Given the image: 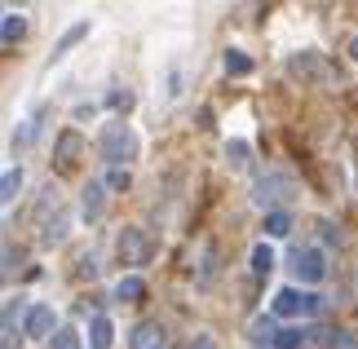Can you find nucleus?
I'll use <instances>...</instances> for the list:
<instances>
[{"label":"nucleus","mask_w":358,"mask_h":349,"mask_svg":"<svg viewBox=\"0 0 358 349\" xmlns=\"http://www.w3.org/2000/svg\"><path fill=\"white\" fill-rule=\"evenodd\" d=\"M66 226H71V217H66V213H58V221H49L40 239H45V243H62V239H66Z\"/></svg>","instance_id":"obj_19"},{"label":"nucleus","mask_w":358,"mask_h":349,"mask_svg":"<svg viewBox=\"0 0 358 349\" xmlns=\"http://www.w3.org/2000/svg\"><path fill=\"white\" fill-rule=\"evenodd\" d=\"M350 58H354V62H358V40H354V45H350Z\"/></svg>","instance_id":"obj_28"},{"label":"nucleus","mask_w":358,"mask_h":349,"mask_svg":"<svg viewBox=\"0 0 358 349\" xmlns=\"http://www.w3.org/2000/svg\"><path fill=\"white\" fill-rule=\"evenodd\" d=\"M111 106H120V111H129L133 106V93L124 89V93H111Z\"/></svg>","instance_id":"obj_26"},{"label":"nucleus","mask_w":358,"mask_h":349,"mask_svg":"<svg viewBox=\"0 0 358 349\" xmlns=\"http://www.w3.org/2000/svg\"><path fill=\"white\" fill-rule=\"evenodd\" d=\"M252 71V58H248L243 49H230L226 53V76H248Z\"/></svg>","instance_id":"obj_17"},{"label":"nucleus","mask_w":358,"mask_h":349,"mask_svg":"<svg viewBox=\"0 0 358 349\" xmlns=\"http://www.w3.org/2000/svg\"><path fill=\"white\" fill-rule=\"evenodd\" d=\"M49 349H85V345H80V336H76L71 327H58V332H53V341H49Z\"/></svg>","instance_id":"obj_21"},{"label":"nucleus","mask_w":358,"mask_h":349,"mask_svg":"<svg viewBox=\"0 0 358 349\" xmlns=\"http://www.w3.org/2000/svg\"><path fill=\"white\" fill-rule=\"evenodd\" d=\"M53 332H58V318H53V305H31L27 310V323H22V336L31 341H53Z\"/></svg>","instance_id":"obj_5"},{"label":"nucleus","mask_w":358,"mask_h":349,"mask_svg":"<svg viewBox=\"0 0 358 349\" xmlns=\"http://www.w3.org/2000/svg\"><path fill=\"white\" fill-rule=\"evenodd\" d=\"M287 230H292V217H287V213H270L266 217V234H270V239H283Z\"/></svg>","instance_id":"obj_20"},{"label":"nucleus","mask_w":358,"mask_h":349,"mask_svg":"<svg viewBox=\"0 0 358 349\" xmlns=\"http://www.w3.org/2000/svg\"><path fill=\"white\" fill-rule=\"evenodd\" d=\"M18 341H22V336H18V327H13V323H5V341H0V345H5V349H13Z\"/></svg>","instance_id":"obj_27"},{"label":"nucleus","mask_w":358,"mask_h":349,"mask_svg":"<svg viewBox=\"0 0 358 349\" xmlns=\"http://www.w3.org/2000/svg\"><path fill=\"white\" fill-rule=\"evenodd\" d=\"M257 208H274V204H283V199H292V177L287 173H266L257 181Z\"/></svg>","instance_id":"obj_2"},{"label":"nucleus","mask_w":358,"mask_h":349,"mask_svg":"<svg viewBox=\"0 0 358 349\" xmlns=\"http://www.w3.org/2000/svg\"><path fill=\"white\" fill-rule=\"evenodd\" d=\"M111 341H115L111 318H106V314H93L89 318V349H111Z\"/></svg>","instance_id":"obj_6"},{"label":"nucleus","mask_w":358,"mask_h":349,"mask_svg":"<svg viewBox=\"0 0 358 349\" xmlns=\"http://www.w3.org/2000/svg\"><path fill=\"white\" fill-rule=\"evenodd\" d=\"M102 155H106V164H115V169H120L124 159L137 155V133L124 120H115V124H106V129H102Z\"/></svg>","instance_id":"obj_1"},{"label":"nucleus","mask_w":358,"mask_h":349,"mask_svg":"<svg viewBox=\"0 0 358 349\" xmlns=\"http://www.w3.org/2000/svg\"><path fill=\"white\" fill-rule=\"evenodd\" d=\"M274 314L279 318H292V314H306V297H301L296 287H283L279 297H274Z\"/></svg>","instance_id":"obj_8"},{"label":"nucleus","mask_w":358,"mask_h":349,"mask_svg":"<svg viewBox=\"0 0 358 349\" xmlns=\"http://www.w3.org/2000/svg\"><path fill=\"white\" fill-rule=\"evenodd\" d=\"M102 186H98V181H89V186H85V199H80V208H85V217H102Z\"/></svg>","instance_id":"obj_14"},{"label":"nucleus","mask_w":358,"mask_h":349,"mask_svg":"<svg viewBox=\"0 0 358 349\" xmlns=\"http://www.w3.org/2000/svg\"><path fill=\"white\" fill-rule=\"evenodd\" d=\"M327 349H358V341H354V336H345V332H341V336H332V341H327Z\"/></svg>","instance_id":"obj_24"},{"label":"nucleus","mask_w":358,"mask_h":349,"mask_svg":"<svg viewBox=\"0 0 358 349\" xmlns=\"http://www.w3.org/2000/svg\"><path fill=\"white\" fill-rule=\"evenodd\" d=\"M22 31H27V18H22V13H5V22H0V40L13 45V40H22Z\"/></svg>","instance_id":"obj_13"},{"label":"nucleus","mask_w":358,"mask_h":349,"mask_svg":"<svg viewBox=\"0 0 358 349\" xmlns=\"http://www.w3.org/2000/svg\"><path fill=\"white\" fill-rule=\"evenodd\" d=\"M226 164H230V173H248V164H252V150H248V142H226Z\"/></svg>","instance_id":"obj_10"},{"label":"nucleus","mask_w":358,"mask_h":349,"mask_svg":"<svg viewBox=\"0 0 358 349\" xmlns=\"http://www.w3.org/2000/svg\"><path fill=\"white\" fill-rule=\"evenodd\" d=\"M142 297H146V283L137 274H129V278L115 283V301H142Z\"/></svg>","instance_id":"obj_11"},{"label":"nucleus","mask_w":358,"mask_h":349,"mask_svg":"<svg viewBox=\"0 0 358 349\" xmlns=\"http://www.w3.org/2000/svg\"><path fill=\"white\" fill-rule=\"evenodd\" d=\"M85 36H89V22H76L71 31H62V40H58V49H53V58H62V53L71 49V45H80V40H85Z\"/></svg>","instance_id":"obj_16"},{"label":"nucleus","mask_w":358,"mask_h":349,"mask_svg":"<svg viewBox=\"0 0 358 349\" xmlns=\"http://www.w3.org/2000/svg\"><path fill=\"white\" fill-rule=\"evenodd\" d=\"M292 274L301 278V283H323V274H327V261L319 248H296L292 252Z\"/></svg>","instance_id":"obj_3"},{"label":"nucleus","mask_w":358,"mask_h":349,"mask_svg":"<svg viewBox=\"0 0 358 349\" xmlns=\"http://www.w3.org/2000/svg\"><path fill=\"white\" fill-rule=\"evenodd\" d=\"M80 274H85V278H93V274H98V257H80Z\"/></svg>","instance_id":"obj_25"},{"label":"nucleus","mask_w":358,"mask_h":349,"mask_svg":"<svg viewBox=\"0 0 358 349\" xmlns=\"http://www.w3.org/2000/svg\"><path fill=\"white\" fill-rule=\"evenodd\" d=\"M270 270H274V248H270V243H257V248H252V274L266 278Z\"/></svg>","instance_id":"obj_15"},{"label":"nucleus","mask_w":358,"mask_h":349,"mask_svg":"<svg viewBox=\"0 0 358 349\" xmlns=\"http://www.w3.org/2000/svg\"><path fill=\"white\" fill-rule=\"evenodd\" d=\"M0 190H5V194H0L5 204L18 199V190H22V169H5V181H0Z\"/></svg>","instance_id":"obj_18"},{"label":"nucleus","mask_w":358,"mask_h":349,"mask_svg":"<svg viewBox=\"0 0 358 349\" xmlns=\"http://www.w3.org/2000/svg\"><path fill=\"white\" fill-rule=\"evenodd\" d=\"M115 252H120L124 265H146V257H150V239H146V234L137 230V226H129V230H120Z\"/></svg>","instance_id":"obj_4"},{"label":"nucleus","mask_w":358,"mask_h":349,"mask_svg":"<svg viewBox=\"0 0 358 349\" xmlns=\"http://www.w3.org/2000/svg\"><path fill=\"white\" fill-rule=\"evenodd\" d=\"M106 186H111V190H129V169H111Z\"/></svg>","instance_id":"obj_23"},{"label":"nucleus","mask_w":358,"mask_h":349,"mask_svg":"<svg viewBox=\"0 0 358 349\" xmlns=\"http://www.w3.org/2000/svg\"><path fill=\"white\" fill-rule=\"evenodd\" d=\"M301 341H306V332H301V327H283L279 341H274V349H301Z\"/></svg>","instance_id":"obj_22"},{"label":"nucleus","mask_w":358,"mask_h":349,"mask_svg":"<svg viewBox=\"0 0 358 349\" xmlns=\"http://www.w3.org/2000/svg\"><path fill=\"white\" fill-rule=\"evenodd\" d=\"M80 146H85V137H80L76 129H66V133L58 137V159H62V164H71V159L80 155Z\"/></svg>","instance_id":"obj_12"},{"label":"nucleus","mask_w":358,"mask_h":349,"mask_svg":"<svg viewBox=\"0 0 358 349\" xmlns=\"http://www.w3.org/2000/svg\"><path fill=\"white\" fill-rule=\"evenodd\" d=\"M133 349H164V327L159 323H137L133 336H129Z\"/></svg>","instance_id":"obj_7"},{"label":"nucleus","mask_w":358,"mask_h":349,"mask_svg":"<svg viewBox=\"0 0 358 349\" xmlns=\"http://www.w3.org/2000/svg\"><path fill=\"white\" fill-rule=\"evenodd\" d=\"M248 336H252V345H274V341H279V327H274V314H261V318H252V327H248Z\"/></svg>","instance_id":"obj_9"}]
</instances>
